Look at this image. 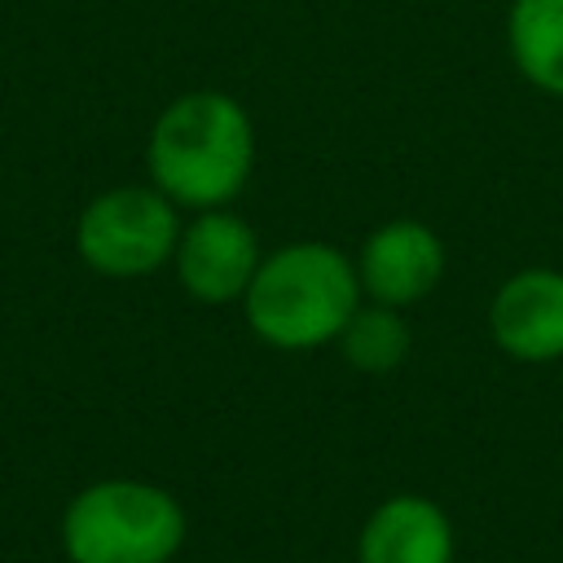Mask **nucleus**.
Returning <instances> with one entry per match:
<instances>
[{"instance_id": "nucleus-1", "label": "nucleus", "mask_w": 563, "mask_h": 563, "mask_svg": "<svg viewBox=\"0 0 563 563\" xmlns=\"http://www.w3.org/2000/svg\"><path fill=\"white\" fill-rule=\"evenodd\" d=\"M145 172L180 211L229 207L255 172V123L220 88H194L167 101L145 141Z\"/></svg>"}, {"instance_id": "nucleus-2", "label": "nucleus", "mask_w": 563, "mask_h": 563, "mask_svg": "<svg viewBox=\"0 0 563 563\" xmlns=\"http://www.w3.org/2000/svg\"><path fill=\"white\" fill-rule=\"evenodd\" d=\"M361 299L352 255L334 242L299 238L260 260L242 295V317L273 352H317L343 334Z\"/></svg>"}, {"instance_id": "nucleus-3", "label": "nucleus", "mask_w": 563, "mask_h": 563, "mask_svg": "<svg viewBox=\"0 0 563 563\" xmlns=\"http://www.w3.org/2000/svg\"><path fill=\"white\" fill-rule=\"evenodd\" d=\"M185 532L180 497L132 475L97 479L62 510V550L70 563H172Z\"/></svg>"}, {"instance_id": "nucleus-4", "label": "nucleus", "mask_w": 563, "mask_h": 563, "mask_svg": "<svg viewBox=\"0 0 563 563\" xmlns=\"http://www.w3.org/2000/svg\"><path fill=\"white\" fill-rule=\"evenodd\" d=\"M180 224V207L154 185H114L79 211L75 251L92 273L132 282L172 264Z\"/></svg>"}, {"instance_id": "nucleus-5", "label": "nucleus", "mask_w": 563, "mask_h": 563, "mask_svg": "<svg viewBox=\"0 0 563 563\" xmlns=\"http://www.w3.org/2000/svg\"><path fill=\"white\" fill-rule=\"evenodd\" d=\"M264 251L260 233L229 207L194 211L176 238V282L198 303H242Z\"/></svg>"}, {"instance_id": "nucleus-6", "label": "nucleus", "mask_w": 563, "mask_h": 563, "mask_svg": "<svg viewBox=\"0 0 563 563\" xmlns=\"http://www.w3.org/2000/svg\"><path fill=\"white\" fill-rule=\"evenodd\" d=\"M352 264L365 299L387 308H413L444 282L449 251L431 224L413 216H396L365 233Z\"/></svg>"}, {"instance_id": "nucleus-7", "label": "nucleus", "mask_w": 563, "mask_h": 563, "mask_svg": "<svg viewBox=\"0 0 563 563\" xmlns=\"http://www.w3.org/2000/svg\"><path fill=\"white\" fill-rule=\"evenodd\" d=\"M488 334L501 356L519 365L563 361V268H515L488 303Z\"/></svg>"}, {"instance_id": "nucleus-8", "label": "nucleus", "mask_w": 563, "mask_h": 563, "mask_svg": "<svg viewBox=\"0 0 563 563\" xmlns=\"http://www.w3.org/2000/svg\"><path fill=\"white\" fill-rule=\"evenodd\" d=\"M352 554L356 563H457V528L435 497L391 493L365 515Z\"/></svg>"}, {"instance_id": "nucleus-9", "label": "nucleus", "mask_w": 563, "mask_h": 563, "mask_svg": "<svg viewBox=\"0 0 563 563\" xmlns=\"http://www.w3.org/2000/svg\"><path fill=\"white\" fill-rule=\"evenodd\" d=\"M506 53L523 84L563 97V0H506Z\"/></svg>"}, {"instance_id": "nucleus-10", "label": "nucleus", "mask_w": 563, "mask_h": 563, "mask_svg": "<svg viewBox=\"0 0 563 563\" xmlns=\"http://www.w3.org/2000/svg\"><path fill=\"white\" fill-rule=\"evenodd\" d=\"M339 356L361 374H391L413 352V330L405 321V308H387L374 299H361V308L347 317L343 334L334 339Z\"/></svg>"}]
</instances>
